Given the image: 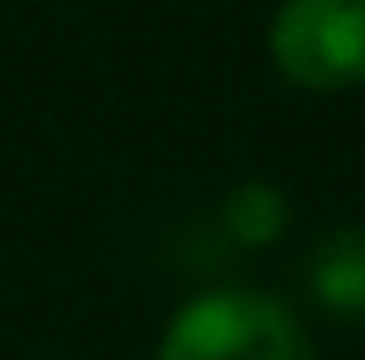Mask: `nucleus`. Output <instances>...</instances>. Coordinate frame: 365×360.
I'll list each match as a JSON object with an SVG mask.
<instances>
[{"instance_id": "f257e3e1", "label": "nucleus", "mask_w": 365, "mask_h": 360, "mask_svg": "<svg viewBox=\"0 0 365 360\" xmlns=\"http://www.w3.org/2000/svg\"><path fill=\"white\" fill-rule=\"evenodd\" d=\"M154 360H318L307 329L275 297L222 287L201 292L170 318Z\"/></svg>"}, {"instance_id": "f03ea898", "label": "nucleus", "mask_w": 365, "mask_h": 360, "mask_svg": "<svg viewBox=\"0 0 365 360\" xmlns=\"http://www.w3.org/2000/svg\"><path fill=\"white\" fill-rule=\"evenodd\" d=\"M270 58L302 91L365 85V0H281Z\"/></svg>"}, {"instance_id": "7ed1b4c3", "label": "nucleus", "mask_w": 365, "mask_h": 360, "mask_svg": "<svg viewBox=\"0 0 365 360\" xmlns=\"http://www.w3.org/2000/svg\"><path fill=\"white\" fill-rule=\"evenodd\" d=\"M307 292L339 324H365V222H339L312 244Z\"/></svg>"}, {"instance_id": "20e7f679", "label": "nucleus", "mask_w": 365, "mask_h": 360, "mask_svg": "<svg viewBox=\"0 0 365 360\" xmlns=\"http://www.w3.org/2000/svg\"><path fill=\"white\" fill-rule=\"evenodd\" d=\"M281 217H286V202L270 191V185H244V191L228 202V222L244 239H270L275 228H281Z\"/></svg>"}]
</instances>
